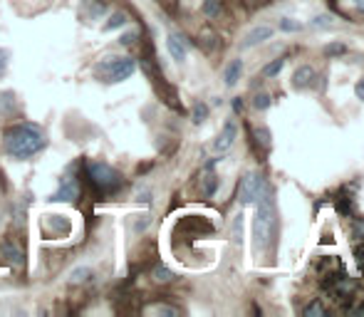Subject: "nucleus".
I'll return each instance as SVG.
<instances>
[{"label": "nucleus", "instance_id": "obj_1", "mask_svg": "<svg viewBox=\"0 0 364 317\" xmlns=\"http://www.w3.org/2000/svg\"><path fill=\"white\" fill-rule=\"evenodd\" d=\"M45 147H48V142H45L43 129L35 127V124H28V122L15 124V127L5 129V134H3L5 154L18 161L35 157V154H40Z\"/></svg>", "mask_w": 364, "mask_h": 317}, {"label": "nucleus", "instance_id": "obj_2", "mask_svg": "<svg viewBox=\"0 0 364 317\" xmlns=\"http://www.w3.org/2000/svg\"><path fill=\"white\" fill-rule=\"evenodd\" d=\"M272 230H275V208H272V189H268L255 201V216H253V245L258 253L268 248Z\"/></svg>", "mask_w": 364, "mask_h": 317}, {"label": "nucleus", "instance_id": "obj_3", "mask_svg": "<svg viewBox=\"0 0 364 317\" xmlns=\"http://www.w3.org/2000/svg\"><path fill=\"white\" fill-rule=\"evenodd\" d=\"M134 69H136V65H134V60H129V57H104L102 62H97L94 74H97V79H102V82L117 84V82L129 79L131 74H134Z\"/></svg>", "mask_w": 364, "mask_h": 317}, {"label": "nucleus", "instance_id": "obj_4", "mask_svg": "<svg viewBox=\"0 0 364 317\" xmlns=\"http://www.w3.org/2000/svg\"><path fill=\"white\" fill-rule=\"evenodd\" d=\"M89 179H92V184L97 186L99 191H104V194L117 191L121 186L119 171L114 169V166L104 164V161H94V164H89Z\"/></svg>", "mask_w": 364, "mask_h": 317}, {"label": "nucleus", "instance_id": "obj_5", "mask_svg": "<svg viewBox=\"0 0 364 317\" xmlns=\"http://www.w3.org/2000/svg\"><path fill=\"white\" fill-rule=\"evenodd\" d=\"M270 189V184H268L265 179H263L258 171H248L246 176L241 179V186H238V201L243 206H250L255 204L258 199H260L265 191Z\"/></svg>", "mask_w": 364, "mask_h": 317}, {"label": "nucleus", "instance_id": "obj_6", "mask_svg": "<svg viewBox=\"0 0 364 317\" xmlns=\"http://www.w3.org/2000/svg\"><path fill=\"white\" fill-rule=\"evenodd\" d=\"M236 134H238V127H236V122H226L224 129H221V134L216 137V142H214V152H219V154L228 152L231 144L236 142Z\"/></svg>", "mask_w": 364, "mask_h": 317}, {"label": "nucleus", "instance_id": "obj_7", "mask_svg": "<svg viewBox=\"0 0 364 317\" xmlns=\"http://www.w3.org/2000/svg\"><path fill=\"white\" fill-rule=\"evenodd\" d=\"M166 48H169V55L176 62H184L186 55H189V43H186V38L179 33H171L169 38H166Z\"/></svg>", "mask_w": 364, "mask_h": 317}, {"label": "nucleus", "instance_id": "obj_8", "mask_svg": "<svg viewBox=\"0 0 364 317\" xmlns=\"http://www.w3.org/2000/svg\"><path fill=\"white\" fill-rule=\"evenodd\" d=\"M272 38V28H265V25H260V28H253L250 33L246 35V40H243V48H255V45H263L265 40Z\"/></svg>", "mask_w": 364, "mask_h": 317}, {"label": "nucleus", "instance_id": "obj_9", "mask_svg": "<svg viewBox=\"0 0 364 317\" xmlns=\"http://www.w3.org/2000/svg\"><path fill=\"white\" fill-rule=\"evenodd\" d=\"M317 77V72L310 67V65H302V67L295 69V74H292V84H295L297 89L307 87V84H312V79Z\"/></svg>", "mask_w": 364, "mask_h": 317}, {"label": "nucleus", "instance_id": "obj_10", "mask_svg": "<svg viewBox=\"0 0 364 317\" xmlns=\"http://www.w3.org/2000/svg\"><path fill=\"white\" fill-rule=\"evenodd\" d=\"M77 194H79V186L75 184V181H65V184L50 196V201H75Z\"/></svg>", "mask_w": 364, "mask_h": 317}, {"label": "nucleus", "instance_id": "obj_11", "mask_svg": "<svg viewBox=\"0 0 364 317\" xmlns=\"http://www.w3.org/2000/svg\"><path fill=\"white\" fill-rule=\"evenodd\" d=\"M241 74H243V62H241V60H231V65H228V67H226V72H224L226 84H228V87H233V84H238Z\"/></svg>", "mask_w": 364, "mask_h": 317}, {"label": "nucleus", "instance_id": "obj_12", "mask_svg": "<svg viewBox=\"0 0 364 317\" xmlns=\"http://www.w3.org/2000/svg\"><path fill=\"white\" fill-rule=\"evenodd\" d=\"M15 109H18L15 92H0V117H10Z\"/></svg>", "mask_w": 364, "mask_h": 317}, {"label": "nucleus", "instance_id": "obj_13", "mask_svg": "<svg viewBox=\"0 0 364 317\" xmlns=\"http://www.w3.org/2000/svg\"><path fill=\"white\" fill-rule=\"evenodd\" d=\"M0 255H3V258L8 260L10 265H20V263H23V255H20V250L15 248L13 243H0Z\"/></svg>", "mask_w": 364, "mask_h": 317}, {"label": "nucleus", "instance_id": "obj_14", "mask_svg": "<svg viewBox=\"0 0 364 317\" xmlns=\"http://www.w3.org/2000/svg\"><path fill=\"white\" fill-rule=\"evenodd\" d=\"M243 226H246V216L238 213L233 218V226H231V238H233L236 245H243Z\"/></svg>", "mask_w": 364, "mask_h": 317}, {"label": "nucleus", "instance_id": "obj_15", "mask_svg": "<svg viewBox=\"0 0 364 317\" xmlns=\"http://www.w3.org/2000/svg\"><path fill=\"white\" fill-rule=\"evenodd\" d=\"M92 275H94L92 268H87V265H79V268H75L72 273H70V283H87Z\"/></svg>", "mask_w": 364, "mask_h": 317}, {"label": "nucleus", "instance_id": "obj_16", "mask_svg": "<svg viewBox=\"0 0 364 317\" xmlns=\"http://www.w3.org/2000/svg\"><path fill=\"white\" fill-rule=\"evenodd\" d=\"M253 137H255V142L260 144L263 149L270 147V132H268L265 127H255V129H253Z\"/></svg>", "mask_w": 364, "mask_h": 317}, {"label": "nucleus", "instance_id": "obj_17", "mask_svg": "<svg viewBox=\"0 0 364 317\" xmlns=\"http://www.w3.org/2000/svg\"><path fill=\"white\" fill-rule=\"evenodd\" d=\"M154 280H156V283H171V280H174V273H171L169 268H164V265H156V268H154Z\"/></svg>", "mask_w": 364, "mask_h": 317}, {"label": "nucleus", "instance_id": "obj_18", "mask_svg": "<svg viewBox=\"0 0 364 317\" xmlns=\"http://www.w3.org/2000/svg\"><path fill=\"white\" fill-rule=\"evenodd\" d=\"M216 189H219V176L216 174H209L204 179V196H214Z\"/></svg>", "mask_w": 364, "mask_h": 317}, {"label": "nucleus", "instance_id": "obj_19", "mask_svg": "<svg viewBox=\"0 0 364 317\" xmlns=\"http://www.w3.org/2000/svg\"><path fill=\"white\" fill-rule=\"evenodd\" d=\"M124 25H126V15H124V13H114L112 18H109V23L104 25V30H107V33H109V30L124 28Z\"/></svg>", "mask_w": 364, "mask_h": 317}, {"label": "nucleus", "instance_id": "obj_20", "mask_svg": "<svg viewBox=\"0 0 364 317\" xmlns=\"http://www.w3.org/2000/svg\"><path fill=\"white\" fill-rule=\"evenodd\" d=\"M282 65H285V60H275L272 65H268L265 69H263V77H277L280 74V69H282Z\"/></svg>", "mask_w": 364, "mask_h": 317}, {"label": "nucleus", "instance_id": "obj_21", "mask_svg": "<svg viewBox=\"0 0 364 317\" xmlns=\"http://www.w3.org/2000/svg\"><path fill=\"white\" fill-rule=\"evenodd\" d=\"M206 117H209V107H206V104H196L194 107V124H204Z\"/></svg>", "mask_w": 364, "mask_h": 317}, {"label": "nucleus", "instance_id": "obj_22", "mask_svg": "<svg viewBox=\"0 0 364 317\" xmlns=\"http://www.w3.org/2000/svg\"><path fill=\"white\" fill-rule=\"evenodd\" d=\"M149 223H151V216H149V213L136 216V221H134V230H136V233H144V230L149 228Z\"/></svg>", "mask_w": 364, "mask_h": 317}, {"label": "nucleus", "instance_id": "obj_23", "mask_svg": "<svg viewBox=\"0 0 364 317\" xmlns=\"http://www.w3.org/2000/svg\"><path fill=\"white\" fill-rule=\"evenodd\" d=\"M280 28L285 30V33H300L302 30V25L297 23V20H290V18H282L280 20Z\"/></svg>", "mask_w": 364, "mask_h": 317}, {"label": "nucleus", "instance_id": "obj_24", "mask_svg": "<svg viewBox=\"0 0 364 317\" xmlns=\"http://www.w3.org/2000/svg\"><path fill=\"white\" fill-rule=\"evenodd\" d=\"M270 102H272L270 94H258V97L253 99V107H255V109H268V107H270Z\"/></svg>", "mask_w": 364, "mask_h": 317}, {"label": "nucleus", "instance_id": "obj_25", "mask_svg": "<svg viewBox=\"0 0 364 317\" xmlns=\"http://www.w3.org/2000/svg\"><path fill=\"white\" fill-rule=\"evenodd\" d=\"M302 315H307V317H310V315H317V317H325V308H322V305H320V303H312V305H307V308H305V310H302Z\"/></svg>", "mask_w": 364, "mask_h": 317}, {"label": "nucleus", "instance_id": "obj_26", "mask_svg": "<svg viewBox=\"0 0 364 317\" xmlns=\"http://www.w3.org/2000/svg\"><path fill=\"white\" fill-rule=\"evenodd\" d=\"M332 23V15H317V18L315 20H312V28H317V30H320V28H327V25H330Z\"/></svg>", "mask_w": 364, "mask_h": 317}, {"label": "nucleus", "instance_id": "obj_27", "mask_svg": "<svg viewBox=\"0 0 364 317\" xmlns=\"http://www.w3.org/2000/svg\"><path fill=\"white\" fill-rule=\"evenodd\" d=\"M204 13L206 15H216V13H219V0H206V3H204Z\"/></svg>", "mask_w": 364, "mask_h": 317}, {"label": "nucleus", "instance_id": "obj_28", "mask_svg": "<svg viewBox=\"0 0 364 317\" xmlns=\"http://www.w3.org/2000/svg\"><path fill=\"white\" fill-rule=\"evenodd\" d=\"M8 57H10V52L8 50H3L0 48V77L5 74V69H8Z\"/></svg>", "mask_w": 364, "mask_h": 317}, {"label": "nucleus", "instance_id": "obj_29", "mask_svg": "<svg viewBox=\"0 0 364 317\" xmlns=\"http://www.w3.org/2000/svg\"><path fill=\"white\" fill-rule=\"evenodd\" d=\"M154 313H159V315H169V317H176V315H179V310H176V308H169V305H159V308H154Z\"/></svg>", "mask_w": 364, "mask_h": 317}, {"label": "nucleus", "instance_id": "obj_30", "mask_svg": "<svg viewBox=\"0 0 364 317\" xmlns=\"http://www.w3.org/2000/svg\"><path fill=\"white\" fill-rule=\"evenodd\" d=\"M134 40H136V30H129V33H124L119 38V45H134Z\"/></svg>", "mask_w": 364, "mask_h": 317}, {"label": "nucleus", "instance_id": "obj_31", "mask_svg": "<svg viewBox=\"0 0 364 317\" xmlns=\"http://www.w3.org/2000/svg\"><path fill=\"white\" fill-rule=\"evenodd\" d=\"M355 255H357V265H360V268L364 270V243H360L355 248Z\"/></svg>", "mask_w": 364, "mask_h": 317}, {"label": "nucleus", "instance_id": "obj_32", "mask_svg": "<svg viewBox=\"0 0 364 317\" xmlns=\"http://www.w3.org/2000/svg\"><path fill=\"white\" fill-rule=\"evenodd\" d=\"M136 201H139V204H149L151 194H149V191H139V194H136Z\"/></svg>", "mask_w": 364, "mask_h": 317}, {"label": "nucleus", "instance_id": "obj_33", "mask_svg": "<svg viewBox=\"0 0 364 317\" xmlns=\"http://www.w3.org/2000/svg\"><path fill=\"white\" fill-rule=\"evenodd\" d=\"M355 94H357V97H360L362 102H364V77L360 79V82L355 84Z\"/></svg>", "mask_w": 364, "mask_h": 317}, {"label": "nucleus", "instance_id": "obj_34", "mask_svg": "<svg viewBox=\"0 0 364 317\" xmlns=\"http://www.w3.org/2000/svg\"><path fill=\"white\" fill-rule=\"evenodd\" d=\"M352 5H355L357 13H362V15H364V0H352Z\"/></svg>", "mask_w": 364, "mask_h": 317}, {"label": "nucleus", "instance_id": "obj_35", "mask_svg": "<svg viewBox=\"0 0 364 317\" xmlns=\"http://www.w3.org/2000/svg\"><path fill=\"white\" fill-rule=\"evenodd\" d=\"M0 226H3V218H0Z\"/></svg>", "mask_w": 364, "mask_h": 317}]
</instances>
